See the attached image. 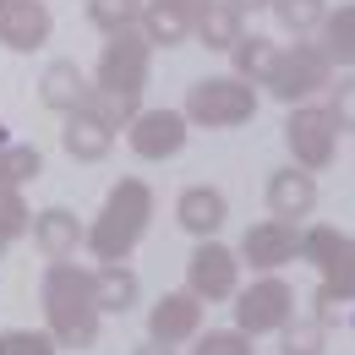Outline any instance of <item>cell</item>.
<instances>
[{
	"label": "cell",
	"mask_w": 355,
	"mask_h": 355,
	"mask_svg": "<svg viewBox=\"0 0 355 355\" xmlns=\"http://www.w3.org/2000/svg\"><path fill=\"white\" fill-rule=\"evenodd\" d=\"M230 60H235V71L230 77H241V83H268V71H273V60H279V44L263 39V33H241L235 44H230Z\"/></svg>",
	"instance_id": "18"
},
{
	"label": "cell",
	"mask_w": 355,
	"mask_h": 355,
	"mask_svg": "<svg viewBox=\"0 0 355 355\" xmlns=\"http://www.w3.org/2000/svg\"><path fill=\"white\" fill-rule=\"evenodd\" d=\"M55 33V17H49L44 0H0V44L28 55V49L49 44Z\"/></svg>",
	"instance_id": "12"
},
{
	"label": "cell",
	"mask_w": 355,
	"mask_h": 355,
	"mask_svg": "<svg viewBox=\"0 0 355 355\" xmlns=\"http://www.w3.org/2000/svg\"><path fill=\"white\" fill-rule=\"evenodd\" d=\"M180 115L197 126H241L257 115V88L241 77H202V83H191Z\"/></svg>",
	"instance_id": "4"
},
{
	"label": "cell",
	"mask_w": 355,
	"mask_h": 355,
	"mask_svg": "<svg viewBox=\"0 0 355 355\" xmlns=\"http://www.w3.org/2000/svg\"><path fill=\"white\" fill-rule=\"evenodd\" d=\"M295 317V290L284 284V279H257L252 290H235V328L246 334V339H257V334H279L284 322Z\"/></svg>",
	"instance_id": "7"
},
{
	"label": "cell",
	"mask_w": 355,
	"mask_h": 355,
	"mask_svg": "<svg viewBox=\"0 0 355 355\" xmlns=\"http://www.w3.org/2000/svg\"><path fill=\"white\" fill-rule=\"evenodd\" d=\"M284 355H322V322H284Z\"/></svg>",
	"instance_id": "29"
},
{
	"label": "cell",
	"mask_w": 355,
	"mask_h": 355,
	"mask_svg": "<svg viewBox=\"0 0 355 355\" xmlns=\"http://www.w3.org/2000/svg\"><path fill=\"white\" fill-rule=\"evenodd\" d=\"M268 208H273V219H306L311 208H317V180L306 170H279V175L268 180Z\"/></svg>",
	"instance_id": "17"
},
{
	"label": "cell",
	"mask_w": 355,
	"mask_h": 355,
	"mask_svg": "<svg viewBox=\"0 0 355 355\" xmlns=\"http://www.w3.org/2000/svg\"><path fill=\"white\" fill-rule=\"evenodd\" d=\"M328 115H334L339 132H355V77L328 83Z\"/></svg>",
	"instance_id": "30"
},
{
	"label": "cell",
	"mask_w": 355,
	"mask_h": 355,
	"mask_svg": "<svg viewBox=\"0 0 355 355\" xmlns=\"http://www.w3.org/2000/svg\"><path fill=\"white\" fill-rule=\"evenodd\" d=\"M33 241H39V252H44L49 263H66V257H77V246H83V224L71 208H44V214H33Z\"/></svg>",
	"instance_id": "15"
},
{
	"label": "cell",
	"mask_w": 355,
	"mask_h": 355,
	"mask_svg": "<svg viewBox=\"0 0 355 355\" xmlns=\"http://www.w3.org/2000/svg\"><path fill=\"white\" fill-rule=\"evenodd\" d=\"M186 115L180 110H137L132 126H126V142H132L137 159H175L186 148Z\"/></svg>",
	"instance_id": "9"
},
{
	"label": "cell",
	"mask_w": 355,
	"mask_h": 355,
	"mask_svg": "<svg viewBox=\"0 0 355 355\" xmlns=\"http://www.w3.org/2000/svg\"><path fill=\"white\" fill-rule=\"evenodd\" d=\"M175 219L180 230H191L197 241H208V235H219L224 219H230V202H224L219 186H186L175 202Z\"/></svg>",
	"instance_id": "13"
},
{
	"label": "cell",
	"mask_w": 355,
	"mask_h": 355,
	"mask_svg": "<svg viewBox=\"0 0 355 355\" xmlns=\"http://www.w3.org/2000/svg\"><path fill=\"white\" fill-rule=\"evenodd\" d=\"M224 6H235L241 17H246V11H268V0H224Z\"/></svg>",
	"instance_id": "32"
},
{
	"label": "cell",
	"mask_w": 355,
	"mask_h": 355,
	"mask_svg": "<svg viewBox=\"0 0 355 355\" xmlns=\"http://www.w3.org/2000/svg\"><path fill=\"white\" fill-rule=\"evenodd\" d=\"M137 33H142L153 49H175V44L191 39V17H180V11H170V6H142Z\"/></svg>",
	"instance_id": "21"
},
{
	"label": "cell",
	"mask_w": 355,
	"mask_h": 355,
	"mask_svg": "<svg viewBox=\"0 0 355 355\" xmlns=\"http://www.w3.org/2000/svg\"><path fill=\"white\" fill-rule=\"evenodd\" d=\"M191 33H197L208 49H224V55H230V44L241 39V11H235V6H224V0H214V6L191 22Z\"/></svg>",
	"instance_id": "22"
},
{
	"label": "cell",
	"mask_w": 355,
	"mask_h": 355,
	"mask_svg": "<svg viewBox=\"0 0 355 355\" xmlns=\"http://www.w3.org/2000/svg\"><path fill=\"white\" fill-rule=\"evenodd\" d=\"M60 142H66V153H71V159H83V164H98V159L115 148V132H110V126L93 115L88 104H83V110H71V115H66V126H60Z\"/></svg>",
	"instance_id": "16"
},
{
	"label": "cell",
	"mask_w": 355,
	"mask_h": 355,
	"mask_svg": "<svg viewBox=\"0 0 355 355\" xmlns=\"http://www.w3.org/2000/svg\"><path fill=\"white\" fill-rule=\"evenodd\" d=\"M28 202H22V186H0V241H17V235H28Z\"/></svg>",
	"instance_id": "26"
},
{
	"label": "cell",
	"mask_w": 355,
	"mask_h": 355,
	"mask_svg": "<svg viewBox=\"0 0 355 355\" xmlns=\"http://www.w3.org/2000/svg\"><path fill=\"white\" fill-rule=\"evenodd\" d=\"M191 355H252V339L241 328H208V334H197Z\"/></svg>",
	"instance_id": "28"
},
{
	"label": "cell",
	"mask_w": 355,
	"mask_h": 355,
	"mask_svg": "<svg viewBox=\"0 0 355 355\" xmlns=\"http://www.w3.org/2000/svg\"><path fill=\"white\" fill-rule=\"evenodd\" d=\"M137 17H142V0H88V22L104 28V33L137 28Z\"/></svg>",
	"instance_id": "25"
},
{
	"label": "cell",
	"mask_w": 355,
	"mask_h": 355,
	"mask_svg": "<svg viewBox=\"0 0 355 355\" xmlns=\"http://www.w3.org/2000/svg\"><path fill=\"white\" fill-rule=\"evenodd\" d=\"M60 345L49 339V334H39V328H6L0 334V355H55Z\"/></svg>",
	"instance_id": "27"
},
{
	"label": "cell",
	"mask_w": 355,
	"mask_h": 355,
	"mask_svg": "<svg viewBox=\"0 0 355 355\" xmlns=\"http://www.w3.org/2000/svg\"><path fill=\"white\" fill-rule=\"evenodd\" d=\"M148 219H153V186L126 175V180L110 186L98 219L83 230V246H88L98 263H126L137 252V241L148 235Z\"/></svg>",
	"instance_id": "1"
},
{
	"label": "cell",
	"mask_w": 355,
	"mask_h": 355,
	"mask_svg": "<svg viewBox=\"0 0 355 355\" xmlns=\"http://www.w3.org/2000/svg\"><path fill=\"white\" fill-rule=\"evenodd\" d=\"M44 317L49 339L60 350H88L98 339V301H93V273L77 263H49L44 273Z\"/></svg>",
	"instance_id": "2"
},
{
	"label": "cell",
	"mask_w": 355,
	"mask_h": 355,
	"mask_svg": "<svg viewBox=\"0 0 355 355\" xmlns=\"http://www.w3.org/2000/svg\"><path fill=\"white\" fill-rule=\"evenodd\" d=\"M317 28H322L317 49L328 55V66H355V0L339 6V11H328Z\"/></svg>",
	"instance_id": "20"
},
{
	"label": "cell",
	"mask_w": 355,
	"mask_h": 355,
	"mask_svg": "<svg viewBox=\"0 0 355 355\" xmlns=\"http://www.w3.org/2000/svg\"><path fill=\"white\" fill-rule=\"evenodd\" d=\"M137 273L126 263H98V273H93V301H98V311H132L137 306Z\"/></svg>",
	"instance_id": "19"
},
{
	"label": "cell",
	"mask_w": 355,
	"mask_h": 355,
	"mask_svg": "<svg viewBox=\"0 0 355 355\" xmlns=\"http://www.w3.org/2000/svg\"><path fill=\"white\" fill-rule=\"evenodd\" d=\"M202 334V301L191 295V290H175V295H159L153 311H148V339L153 345H186V339H197Z\"/></svg>",
	"instance_id": "11"
},
{
	"label": "cell",
	"mask_w": 355,
	"mask_h": 355,
	"mask_svg": "<svg viewBox=\"0 0 355 355\" xmlns=\"http://www.w3.org/2000/svg\"><path fill=\"white\" fill-rule=\"evenodd\" d=\"M241 257H246L252 268H263V273L295 263V257H301V224H295V219H263V224H252L246 241H241Z\"/></svg>",
	"instance_id": "10"
},
{
	"label": "cell",
	"mask_w": 355,
	"mask_h": 355,
	"mask_svg": "<svg viewBox=\"0 0 355 355\" xmlns=\"http://www.w3.org/2000/svg\"><path fill=\"white\" fill-rule=\"evenodd\" d=\"M186 290L197 301H235V290H241V257L208 235L191 252V263H186Z\"/></svg>",
	"instance_id": "8"
},
{
	"label": "cell",
	"mask_w": 355,
	"mask_h": 355,
	"mask_svg": "<svg viewBox=\"0 0 355 355\" xmlns=\"http://www.w3.org/2000/svg\"><path fill=\"white\" fill-rule=\"evenodd\" d=\"M268 11H273V17H279V28H284V33H295V39L311 33V28L328 17V6H322V0H268Z\"/></svg>",
	"instance_id": "23"
},
{
	"label": "cell",
	"mask_w": 355,
	"mask_h": 355,
	"mask_svg": "<svg viewBox=\"0 0 355 355\" xmlns=\"http://www.w3.org/2000/svg\"><path fill=\"white\" fill-rule=\"evenodd\" d=\"M39 170H44L39 148H28V142H11V148H0V186H22V180H33Z\"/></svg>",
	"instance_id": "24"
},
{
	"label": "cell",
	"mask_w": 355,
	"mask_h": 355,
	"mask_svg": "<svg viewBox=\"0 0 355 355\" xmlns=\"http://www.w3.org/2000/svg\"><path fill=\"white\" fill-rule=\"evenodd\" d=\"M137 355H175V350H170V345H153V339H148V345H142Z\"/></svg>",
	"instance_id": "33"
},
{
	"label": "cell",
	"mask_w": 355,
	"mask_h": 355,
	"mask_svg": "<svg viewBox=\"0 0 355 355\" xmlns=\"http://www.w3.org/2000/svg\"><path fill=\"white\" fill-rule=\"evenodd\" d=\"M39 98H44L55 115H71V110H83L93 98V88H88V77H83L77 60H49L44 77H39Z\"/></svg>",
	"instance_id": "14"
},
{
	"label": "cell",
	"mask_w": 355,
	"mask_h": 355,
	"mask_svg": "<svg viewBox=\"0 0 355 355\" xmlns=\"http://www.w3.org/2000/svg\"><path fill=\"white\" fill-rule=\"evenodd\" d=\"M328 83H334V66H328V55L317 44L279 49V60H273V71H268V93L284 98V104H306L311 93H322Z\"/></svg>",
	"instance_id": "6"
},
{
	"label": "cell",
	"mask_w": 355,
	"mask_h": 355,
	"mask_svg": "<svg viewBox=\"0 0 355 355\" xmlns=\"http://www.w3.org/2000/svg\"><path fill=\"white\" fill-rule=\"evenodd\" d=\"M0 257H6V241H0Z\"/></svg>",
	"instance_id": "34"
},
{
	"label": "cell",
	"mask_w": 355,
	"mask_h": 355,
	"mask_svg": "<svg viewBox=\"0 0 355 355\" xmlns=\"http://www.w3.org/2000/svg\"><path fill=\"white\" fill-rule=\"evenodd\" d=\"M153 6H170V11H180V17H191V22H197V17H202L214 0H153Z\"/></svg>",
	"instance_id": "31"
},
{
	"label": "cell",
	"mask_w": 355,
	"mask_h": 355,
	"mask_svg": "<svg viewBox=\"0 0 355 355\" xmlns=\"http://www.w3.org/2000/svg\"><path fill=\"white\" fill-rule=\"evenodd\" d=\"M148 66H153V44L137 33V28H121V33H104V49H98V88L93 93H115V98H142L148 88Z\"/></svg>",
	"instance_id": "3"
},
{
	"label": "cell",
	"mask_w": 355,
	"mask_h": 355,
	"mask_svg": "<svg viewBox=\"0 0 355 355\" xmlns=\"http://www.w3.org/2000/svg\"><path fill=\"white\" fill-rule=\"evenodd\" d=\"M284 148H290L295 170H306V175L328 170L334 153H339V126H334V115H328L322 104H295L290 121H284Z\"/></svg>",
	"instance_id": "5"
}]
</instances>
